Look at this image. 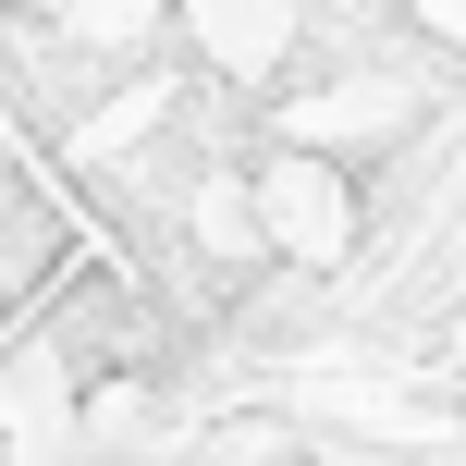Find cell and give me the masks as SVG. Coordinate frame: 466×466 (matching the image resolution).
<instances>
[{
    "instance_id": "6da1fadb",
    "label": "cell",
    "mask_w": 466,
    "mask_h": 466,
    "mask_svg": "<svg viewBox=\"0 0 466 466\" xmlns=\"http://www.w3.org/2000/svg\"><path fill=\"white\" fill-rule=\"evenodd\" d=\"M246 197H258V246H270V270H344L356 233H369V185H356L344 147L319 136H258L246 160Z\"/></svg>"
}]
</instances>
